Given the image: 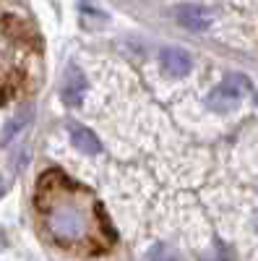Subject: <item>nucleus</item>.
Wrapping results in <instances>:
<instances>
[{
    "label": "nucleus",
    "instance_id": "obj_2",
    "mask_svg": "<svg viewBox=\"0 0 258 261\" xmlns=\"http://www.w3.org/2000/svg\"><path fill=\"white\" fill-rule=\"evenodd\" d=\"M245 92H250V81L245 76H240V73H232L209 94V107L217 110V113H230V110H235V107L240 105Z\"/></svg>",
    "mask_w": 258,
    "mask_h": 261
},
{
    "label": "nucleus",
    "instance_id": "obj_5",
    "mask_svg": "<svg viewBox=\"0 0 258 261\" xmlns=\"http://www.w3.org/2000/svg\"><path fill=\"white\" fill-rule=\"evenodd\" d=\"M83 94H86V79H83V73L76 68V65H71L68 73H66V81H63L60 97H63V102H66L68 107H78Z\"/></svg>",
    "mask_w": 258,
    "mask_h": 261
},
{
    "label": "nucleus",
    "instance_id": "obj_6",
    "mask_svg": "<svg viewBox=\"0 0 258 261\" xmlns=\"http://www.w3.org/2000/svg\"><path fill=\"white\" fill-rule=\"evenodd\" d=\"M71 141L78 151H83V154H99L102 151V141L97 139V134H92V130L83 128V125L71 128Z\"/></svg>",
    "mask_w": 258,
    "mask_h": 261
},
{
    "label": "nucleus",
    "instance_id": "obj_9",
    "mask_svg": "<svg viewBox=\"0 0 258 261\" xmlns=\"http://www.w3.org/2000/svg\"><path fill=\"white\" fill-rule=\"evenodd\" d=\"M3 191H6V186H3V180H0V196H3Z\"/></svg>",
    "mask_w": 258,
    "mask_h": 261
},
{
    "label": "nucleus",
    "instance_id": "obj_3",
    "mask_svg": "<svg viewBox=\"0 0 258 261\" xmlns=\"http://www.w3.org/2000/svg\"><path fill=\"white\" fill-rule=\"evenodd\" d=\"M159 63H162V71L167 76H175V79L188 76L190 68H193V60L183 47H164L159 53Z\"/></svg>",
    "mask_w": 258,
    "mask_h": 261
},
{
    "label": "nucleus",
    "instance_id": "obj_4",
    "mask_svg": "<svg viewBox=\"0 0 258 261\" xmlns=\"http://www.w3.org/2000/svg\"><path fill=\"white\" fill-rule=\"evenodd\" d=\"M175 18H178V24L180 27H185V29H190V32H206L209 27H211V13L204 8V6H190V3H185V6H180L178 11H175Z\"/></svg>",
    "mask_w": 258,
    "mask_h": 261
},
{
    "label": "nucleus",
    "instance_id": "obj_1",
    "mask_svg": "<svg viewBox=\"0 0 258 261\" xmlns=\"http://www.w3.org/2000/svg\"><path fill=\"white\" fill-rule=\"evenodd\" d=\"M34 206L50 241L71 253H102L115 243L99 199L60 170L42 172Z\"/></svg>",
    "mask_w": 258,
    "mask_h": 261
},
{
    "label": "nucleus",
    "instance_id": "obj_7",
    "mask_svg": "<svg viewBox=\"0 0 258 261\" xmlns=\"http://www.w3.org/2000/svg\"><path fill=\"white\" fill-rule=\"evenodd\" d=\"M29 120H32V115H29V113H26V115H18V118H13V120H11V123L3 128V136H0V141H3V144H8V141H11V139L18 134V130L24 128L26 123H29Z\"/></svg>",
    "mask_w": 258,
    "mask_h": 261
},
{
    "label": "nucleus",
    "instance_id": "obj_10",
    "mask_svg": "<svg viewBox=\"0 0 258 261\" xmlns=\"http://www.w3.org/2000/svg\"><path fill=\"white\" fill-rule=\"evenodd\" d=\"M253 99H255V105H258V92H255V97H253Z\"/></svg>",
    "mask_w": 258,
    "mask_h": 261
},
{
    "label": "nucleus",
    "instance_id": "obj_8",
    "mask_svg": "<svg viewBox=\"0 0 258 261\" xmlns=\"http://www.w3.org/2000/svg\"><path fill=\"white\" fill-rule=\"evenodd\" d=\"M149 258L152 261H178V253L167 248V246H154L152 251H149Z\"/></svg>",
    "mask_w": 258,
    "mask_h": 261
}]
</instances>
